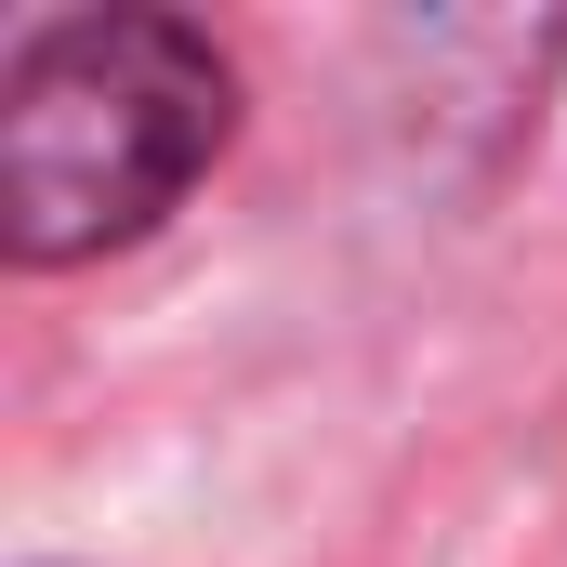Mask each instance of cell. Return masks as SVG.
Instances as JSON below:
<instances>
[{"instance_id":"1","label":"cell","mask_w":567,"mask_h":567,"mask_svg":"<svg viewBox=\"0 0 567 567\" xmlns=\"http://www.w3.org/2000/svg\"><path fill=\"white\" fill-rule=\"evenodd\" d=\"M225 145V66L172 13H80L40 27L0 93V251L80 265L106 238H145L198 158Z\"/></svg>"}]
</instances>
